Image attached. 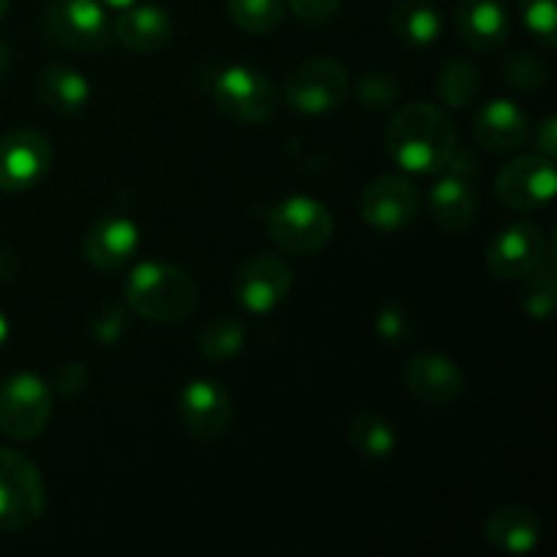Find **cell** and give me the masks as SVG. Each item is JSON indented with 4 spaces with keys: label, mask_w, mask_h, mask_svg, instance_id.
I'll return each instance as SVG.
<instances>
[{
    "label": "cell",
    "mask_w": 557,
    "mask_h": 557,
    "mask_svg": "<svg viewBox=\"0 0 557 557\" xmlns=\"http://www.w3.org/2000/svg\"><path fill=\"white\" fill-rule=\"evenodd\" d=\"M384 145L406 172L438 174L455 158L457 131L444 109L413 101L389 120Z\"/></svg>",
    "instance_id": "6da1fadb"
},
{
    "label": "cell",
    "mask_w": 557,
    "mask_h": 557,
    "mask_svg": "<svg viewBox=\"0 0 557 557\" xmlns=\"http://www.w3.org/2000/svg\"><path fill=\"white\" fill-rule=\"evenodd\" d=\"M199 302L196 281L185 270L163 261H145L131 270L125 281V305L136 315L156 324L188 319Z\"/></svg>",
    "instance_id": "7a4b0ae2"
},
{
    "label": "cell",
    "mask_w": 557,
    "mask_h": 557,
    "mask_svg": "<svg viewBox=\"0 0 557 557\" xmlns=\"http://www.w3.org/2000/svg\"><path fill=\"white\" fill-rule=\"evenodd\" d=\"M335 218L313 196H288L267 215V232L281 250L294 256L319 253L332 237Z\"/></svg>",
    "instance_id": "3957f363"
},
{
    "label": "cell",
    "mask_w": 557,
    "mask_h": 557,
    "mask_svg": "<svg viewBox=\"0 0 557 557\" xmlns=\"http://www.w3.org/2000/svg\"><path fill=\"white\" fill-rule=\"evenodd\" d=\"M47 506V487L25 455L0 446V531H25Z\"/></svg>",
    "instance_id": "277c9868"
},
{
    "label": "cell",
    "mask_w": 557,
    "mask_h": 557,
    "mask_svg": "<svg viewBox=\"0 0 557 557\" xmlns=\"http://www.w3.org/2000/svg\"><path fill=\"white\" fill-rule=\"evenodd\" d=\"M212 98L228 120L261 125L275 114L277 96L270 76L253 65H228L212 76Z\"/></svg>",
    "instance_id": "5b68a950"
},
{
    "label": "cell",
    "mask_w": 557,
    "mask_h": 557,
    "mask_svg": "<svg viewBox=\"0 0 557 557\" xmlns=\"http://www.w3.org/2000/svg\"><path fill=\"white\" fill-rule=\"evenodd\" d=\"M52 419V386L36 373H16L0 384V433L33 441Z\"/></svg>",
    "instance_id": "8992f818"
},
{
    "label": "cell",
    "mask_w": 557,
    "mask_h": 557,
    "mask_svg": "<svg viewBox=\"0 0 557 557\" xmlns=\"http://www.w3.org/2000/svg\"><path fill=\"white\" fill-rule=\"evenodd\" d=\"M348 96V71L332 58H310L286 82L288 107L302 114H326L343 107Z\"/></svg>",
    "instance_id": "52a82bcc"
},
{
    "label": "cell",
    "mask_w": 557,
    "mask_h": 557,
    "mask_svg": "<svg viewBox=\"0 0 557 557\" xmlns=\"http://www.w3.org/2000/svg\"><path fill=\"white\" fill-rule=\"evenodd\" d=\"M49 41L65 49H107L112 25L98 0H52L47 9Z\"/></svg>",
    "instance_id": "ba28073f"
},
{
    "label": "cell",
    "mask_w": 557,
    "mask_h": 557,
    "mask_svg": "<svg viewBox=\"0 0 557 557\" xmlns=\"http://www.w3.org/2000/svg\"><path fill=\"white\" fill-rule=\"evenodd\" d=\"M54 150L38 131L16 128L0 136V190H30L49 174Z\"/></svg>",
    "instance_id": "9c48e42d"
},
{
    "label": "cell",
    "mask_w": 557,
    "mask_h": 557,
    "mask_svg": "<svg viewBox=\"0 0 557 557\" xmlns=\"http://www.w3.org/2000/svg\"><path fill=\"white\" fill-rule=\"evenodd\" d=\"M557 188L553 158L520 156L506 163L495 177V194L509 210H539L553 201Z\"/></svg>",
    "instance_id": "30bf717a"
},
{
    "label": "cell",
    "mask_w": 557,
    "mask_h": 557,
    "mask_svg": "<svg viewBox=\"0 0 557 557\" xmlns=\"http://www.w3.org/2000/svg\"><path fill=\"white\" fill-rule=\"evenodd\" d=\"M362 221L375 232H403L419 215V190L406 177L384 174L368 183L359 199Z\"/></svg>",
    "instance_id": "8fae6325"
},
{
    "label": "cell",
    "mask_w": 557,
    "mask_h": 557,
    "mask_svg": "<svg viewBox=\"0 0 557 557\" xmlns=\"http://www.w3.org/2000/svg\"><path fill=\"white\" fill-rule=\"evenodd\" d=\"M549 253L542 228L533 223H515L495 234L487 248V270L495 281H525Z\"/></svg>",
    "instance_id": "7c38bea8"
},
{
    "label": "cell",
    "mask_w": 557,
    "mask_h": 557,
    "mask_svg": "<svg viewBox=\"0 0 557 557\" xmlns=\"http://www.w3.org/2000/svg\"><path fill=\"white\" fill-rule=\"evenodd\" d=\"M292 267L281 256H256L234 275V297L248 313H272L292 292Z\"/></svg>",
    "instance_id": "4fadbf2b"
},
{
    "label": "cell",
    "mask_w": 557,
    "mask_h": 557,
    "mask_svg": "<svg viewBox=\"0 0 557 557\" xmlns=\"http://www.w3.org/2000/svg\"><path fill=\"white\" fill-rule=\"evenodd\" d=\"M180 419L199 441H218L234 419L232 395L221 381L196 379L180 395Z\"/></svg>",
    "instance_id": "5bb4252c"
},
{
    "label": "cell",
    "mask_w": 557,
    "mask_h": 557,
    "mask_svg": "<svg viewBox=\"0 0 557 557\" xmlns=\"http://www.w3.org/2000/svg\"><path fill=\"white\" fill-rule=\"evenodd\" d=\"M403 381L406 389L424 406H449L462 392V373L455 359L435 351H422L408 359Z\"/></svg>",
    "instance_id": "9a60e30c"
},
{
    "label": "cell",
    "mask_w": 557,
    "mask_h": 557,
    "mask_svg": "<svg viewBox=\"0 0 557 557\" xmlns=\"http://www.w3.org/2000/svg\"><path fill=\"white\" fill-rule=\"evenodd\" d=\"M139 226L131 218L109 215L92 223L90 232L85 234L82 250H85L87 264H92L96 270L112 272L134 259L136 250H139Z\"/></svg>",
    "instance_id": "2e32d148"
},
{
    "label": "cell",
    "mask_w": 557,
    "mask_h": 557,
    "mask_svg": "<svg viewBox=\"0 0 557 557\" xmlns=\"http://www.w3.org/2000/svg\"><path fill=\"white\" fill-rule=\"evenodd\" d=\"M455 22L462 41L479 54L498 52L509 41L511 20L500 0H460Z\"/></svg>",
    "instance_id": "e0dca14e"
},
{
    "label": "cell",
    "mask_w": 557,
    "mask_h": 557,
    "mask_svg": "<svg viewBox=\"0 0 557 557\" xmlns=\"http://www.w3.org/2000/svg\"><path fill=\"white\" fill-rule=\"evenodd\" d=\"M473 136L490 152L520 150L531 136L528 114L509 98H495L484 103L473 117Z\"/></svg>",
    "instance_id": "ac0fdd59"
},
{
    "label": "cell",
    "mask_w": 557,
    "mask_h": 557,
    "mask_svg": "<svg viewBox=\"0 0 557 557\" xmlns=\"http://www.w3.org/2000/svg\"><path fill=\"white\" fill-rule=\"evenodd\" d=\"M172 16L158 5H128L120 11V16L112 25V36L131 52L152 54L161 52L172 41Z\"/></svg>",
    "instance_id": "d6986e66"
},
{
    "label": "cell",
    "mask_w": 557,
    "mask_h": 557,
    "mask_svg": "<svg viewBox=\"0 0 557 557\" xmlns=\"http://www.w3.org/2000/svg\"><path fill=\"white\" fill-rule=\"evenodd\" d=\"M428 210L438 228H444V232H462V228H468L476 221L479 196L473 185L468 183L466 174L449 172L430 190Z\"/></svg>",
    "instance_id": "ffe728a7"
},
{
    "label": "cell",
    "mask_w": 557,
    "mask_h": 557,
    "mask_svg": "<svg viewBox=\"0 0 557 557\" xmlns=\"http://www.w3.org/2000/svg\"><path fill=\"white\" fill-rule=\"evenodd\" d=\"M484 536L506 555H528L542 542V522L525 506H500L484 522Z\"/></svg>",
    "instance_id": "44dd1931"
},
{
    "label": "cell",
    "mask_w": 557,
    "mask_h": 557,
    "mask_svg": "<svg viewBox=\"0 0 557 557\" xmlns=\"http://www.w3.org/2000/svg\"><path fill=\"white\" fill-rule=\"evenodd\" d=\"M38 92H41V101L52 112L76 114L90 101V82L76 69L54 63L47 65L41 76H38Z\"/></svg>",
    "instance_id": "7402d4cb"
},
{
    "label": "cell",
    "mask_w": 557,
    "mask_h": 557,
    "mask_svg": "<svg viewBox=\"0 0 557 557\" xmlns=\"http://www.w3.org/2000/svg\"><path fill=\"white\" fill-rule=\"evenodd\" d=\"M392 27L411 47H430L438 41L444 20L433 0H395L392 5Z\"/></svg>",
    "instance_id": "603a6c76"
},
{
    "label": "cell",
    "mask_w": 557,
    "mask_h": 557,
    "mask_svg": "<svg viewBox=\"0 0 557 557\" xmlns=\"http://www.w3.org/2000/svg\"><path fill=\"white\" fill-rule=\"evenodd\" d=\"M348 441L359 455L370 457V460H384V457L395 455L397 449L395 428H392L389 419L379 417V413L354 417L351 428H348Z\"/></svg>",
    "instance_id": "cb8c5ba5"
},
{
    "label": "cell",
    "mask_w": 557,
    "mask_h": 557,
    "mask_svg": "<svg viewBox=\"0 0 557 557\" xmlns=\"http://www.w3.org/2000/svg\"><path fill=\"white\" fill-rule=\"evenodd\" d=\"M435 87L441 101L449 103L451 109H468L482 92V74L471 60H451L438 71Z\"/></svg>",
    "instance_id": "d4e9b609"
},
{
    "label": "cell",
    "mask_w": 557,
    "mask_h": 557,
    "mask_svg": "<svg viewBox=\"0 0 557 557\" xmlns=\"http://www.w3.org/2000/svg\"><path fill=\"white\" fill-rule=\"evenodd\" d=\"M245 346V326L232 315H218L207 321L199 332V351L212 362H226L237 357Z\"/></svg>",
    "instance_id": "484cf974"
},
{
    "label": "cell",
    "mask_w": 557,
    "mask_h": 557,
    "mask_svg": "<svg viewBox=\"0 0 557 557\" xmlns=\"http://www.w3.org/2000/svg\"><path fill=\"white\" fill-rule=\"evenodd\" d=\"M522 283H525V292H522V308H525V313L536 321L553 319L555 294H557L553 250L544 256L542 264H539Z\"/></svg>",
    "instance_id": "4316f807"
},
{
    "label": "cell",
    "mask_w": 557,
    "mask_h": 557,
    "mask_svg": "<svg viewBox=\"0 0 557 557\" xmlns=\"http://www.w3.org/2000/svg\"><path fill=\"white\" fill-rule=\"evenodd\" d=\"M234 25L253 36L275 30L286 16V0H228Z\"/></svg>",
    "instance_id": "83f0119b"
},
{
    "label": "cell",
    "mask_w": 557,
    "mask_h": 557,
    "mask_svg": "<svg viewBox=\"0 0 557 557\" xmlns=\"http://www.w3.org/2000/svg\"><path fill=\"white\" fill-rule=\"evenodd\" d=\"M500 74H504L506 85H511L515 90L522 92H533L542 90L547 85V63L542 58H536L533 52H520L509 54V58L500 63Z\"/></svg>",
    "instance_id": "f1b7e54d"
},
{
    "label": "cell",
    "mask_w": 557,
    "mask_h": 557,
    "mask_svg": "<svg viewBox=\"0 0 557 557\" xmlns=\"http://www.w3.org/2000/svg\"><path fill=\"white\" fill-rule=\"evenodd\" d=\"M557 0H522V22L542 47L557 44Z\"/></svg>",
    "instance_id": "f546056e"
},
{
    "label": "cell",
    "mask_w": 557,
    "mask_h": 557,
    "mask_svg": "<svg viewBox=\"0 0 557 557\" xmlns=\"http://www.w3.org/2000/svg\"><path fill=\"white\" fill-rule=\"evenodd\" d=\"M357 96L364 107L370 109H386L397 101L400 96V85L392 74H384V71H370L359 79Z\"/></svg>",
    "instance_id": "4dcf8cb0"
},
{
    "label": "cell",
    "mask_w": 557,
    "mask_h": 557,
    "mask_svg": "<svg viewBox=\"0 0 557 557\" xmlns=\"http://www.w3.org/2000/svg\"><path fill=\"white\" fill-rule=\"evenodd\" d=\"M375 335L386 346H403L413 337V315L400 305H386L375 315Z\"/></svg>",
    "instance_id": "1f68e13d"
},
{
    "label": "cell",
    "mask_w": 557,
    "mask_h": 557,
    "mask_svg": "<svg viewBox=\"0 0 557 557\" xmlns=\"http://www.w3.org/2000/svg\"><path fill=\"white\" fill-rule=\"evenodd\" d=\"M125 330H128V319H125L123 308H117V305H101L90 315L92 341L103 343V346H114L125 335Z\"/></svg>",
    "instance_id": "d6a6232c"
},
{
    "label": "cell",
    "mask_w": 557,
    "mask_h": 557,
    "mask_svg": "<svg viewBox=\"0 0 557 557\" xmlns=\"http://www.w3.org/2000/svg\"><path fill=\"white\" fill-rule=\"evenodd\" d=\"M90 373H87L85 364L79 362H63L60 368H54L52 373V386L65 397H74L79 392H85Z\"/></svg>",
    "instance_id": "836d02e7"
},
{
    "label": "cell",
    "mask_w": 557,
    "mask_h": 557,
    "mask_svg": "<svg viewBox=\"0 0 557 557\" xmlns=\"http://www.w3.org/2000/svg\"><path fill=\"white\" fill-rule=\"evenodd\" d=\"M286 3L292 5V11L299 20L315 25V22L332 20L341 11L343 0H286Z\"/></svg>",
    "instance_id": "e575fe53"
},
{
    "label": "cell",
    "mask_w": 557,
    "mask_h": 557,
    "mask_svg": "<svg viewBox=\"0 0 557 557\" xmlns=\"http://www.w3.org/2000/svg\"><path fill=\"white\" fill-rule=\"evenodd\" d=\"M536 145H539V150H542V156H547V158L557 156V120H555V114H547V117L542 120V125H539V131H536Z\"/></svg>",
    "instance_id": "d590c367"
},
{
    "label": "cell",
    "mask_w": 557,
    "mask_h": 557,
    "mask_svg": "<svg viewBox=\"0 0 557 557\" xmlns=\"http://www.w3.org/2000/svg\"><path fill=\"white\" fill-rule=\"evenodd\" d=\"M98 3H101L103 9H117V11H123V9H128V5L139 3V0H98Z\"/></svg>",
    "instance_id": "8d00e7d4"
},
{
    "label": "cell",
    "mask_w": 557,
    "mask_h": 557,
    "mask_svg": "<svg viewBox=\"0 0 557 557\" xmlns=\"http://www.w3.org/2000/svg\"><path fill=\"white\" fill-rule=\"evenodd\" d=\"M9 335H11L9 319H5V313H0V351H3V346L9 343Z\"/></svg>",
    "instance_id": "74e56055"
},
{
    "label": "cell",
    "mask_w": 557,
    "mask_h": 557,
    "mask_svg": "<svg viewBox=\"0 0 557 557\" xmlns=\"http://www.w3.org/2000/svg\"><path fill=\"white\" fill-rule=\"evenodd\" d=\"M9 58H11L9 49H5L3 44H0V76H3L5 69H9Z\"/></svg>",
    "instance_id": "f35d334b"
},
{
    "label": "cell",
    "mask_w": 557,
    "mask_h": 557,
    "mask_svg": "<svg viewBox=\"0 0 557 557\" xmlns=\"http://www.w3.org/2000/svg\"><path fill=\"white\" fill-rule=\"evenodd\" d=\"M9 3H11V0H0V22H3L5 11H9Z\"/></svg>",
    "instance_id": "ab89813d"
}]
</instances>
